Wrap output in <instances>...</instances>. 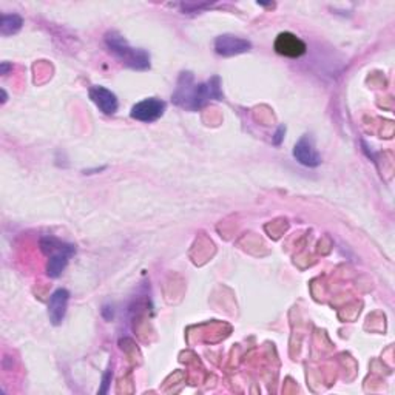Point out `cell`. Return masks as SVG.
Listing matches in <instances>:
<instances>
[{
  "mask_svg": "<svg viewBox=\"0 0 395 395\" xmlns=\"http://www.w3.org/2000/svg\"><path fill=\"white\" fill-rule=\"evenodd\" d=\"M221 79L213 76L202 84H196L192 73H181L175 92H173L171 101L181 109L198 111L204 109L212 101H221Z\"/></svg>",
  "mask_w": 395,
  "mask_h": 395,
  "instance_id": "obj_1",
  "label": "cell"
},
{
  "mask_svg": "<svg viewBox=\"0 0 395 395\" xmlns=\"http://www.w3.org/2000/svg\"><path fill=\"white\" fill-rule=\"evenodd\" d=\"M105 45L118 59L128 68L133 70H148L150 68V54L142 48L131 47L127 39H123L119 32L110 31L105 35Z\"/></svg>",
  "mask_w": 395,
  "mask_h": 395,
  "instance_id": "obj_2",
  "label": "cell"
},
{
  "mask_svg": "<svg viewBox=\"0 0 395 395\" xmlns=\"http://www.w3.org/2000/svg\"><path fill=\"white\" fill-rule=\"evenodd\" d=\"M40 250L49 258L47 274L51 278H57L62 275V272L67 267L70 258L76 253V247L57 240V238L45 236L40 240Z\"/></svg>",
  "mask_w": 395,
  "mask_h": 395,
  "instance_id": "obj_3",
  "label": "cell"
},
{
  "mask_svg": "<svg viewBox=\"0 0 395 395\" xmlns=\"http://www.w3.org/2000/svg\"><path fill=\"white\" fill-rule=\"evenodd\" d=\"M164 111H166V102L161 101V99L156 97H148L144 99V101L138 102L136 105H133L131 109V118L139 121V122H154L158 121Z\"/></svg>",
  "mask_w": 395,
  "mask_h": 395,
  "instance_id": "obj_4",
  "label": "cell"
},
{
  "mask_svg": "<svg viewBox=\"0 0 395 395\" xmlns=\"http://www.w3.org/2000/svg\"><path fill=\"white\" fill-rule=\"evenodd\" d=\"M274 48L278 54H281L284 57H291V59H296V57L304 56L308 49L306 44H304L298 36H295L293 32H287V31L278 35V37L275 39Z\"/></svg>",
  "mask_w": 395,
  "mask_h": 395,
  "instance_id": "obj_5",
  "label": "cell"
},
{
  "mask_svg": "<svg viewBox=\"0 0 395 395\" xmlns=\"http://www.w3.org/2000/svg\"><path fill=\"white\" fill-rule=\"evenodd\" d=\"M293 158L298 161L301 166L306 167H318L321 164V156L317 152L315 142L309 135H304L293 147Z\"/></svg>",
  "mask_w": 395,
  "mask_h": 395,
  "instance_id": "obj_6",
  "label": "cell"
},
{
  "mask_svg": "<svg viewBox=\"0 0 395 395\" xmlns=\"http://www.w3.org/2000/svg\"><path fill=\"white\" fill-rule=\"evenodd\" d=\"M250 48L252 44L249 40L235 35H222L215 40V51L224 57L247 53Z\"/></svg>",
  "mask_w": 395,
  "mask_h": 395,
  "instance_id": "obj_7",
  "label": "cell"
},
{
  "mask_svg": "<svg viewBox=\"0 0 395 395\" xmlns=\"http://www.w3.org/2000/svg\"><path fill=\"white\" fill-rule=\"evenodd\" d=\"M90 99H92L93 104L97 107L99 111H102L104 114H114L119 109V101L116 95L110 92L109 88L95 85L90 88Z\"/></svg>",
  "mask_w": 395,
  "mask_h": 395,
  "instance_id": "obj_8",
  "label": "cell"
},
{
  "mask_svg": "<svg viewBox=\"0 0 395 395\" xmlns=\"http://www.w3.org/2000/svg\"><path fill=\"white\" fill-rule=\"evenodd\" d=\"M68 301H70V292L67 289H57L51 296H49L48 317L54 326L62 324L65 314H67Z\"/></svg>",
  "mask_w": 395,
  "mask_h": 395,
  "instance_id": "obj_9",
  "label": "cell"
},
{
  "mask_svg": "<svg viewBox=\"0 0 395 395\" xmlns=\"http://www.w3.org/2000/svg\"><path fill=\"white\" fill-rule=\"evenodd\" d=\"M23 19L19 14H2V22H0V35L4 37L18 35L22 30Z\"/></svg>",
  "mask_w": 395,
  "mask_h": 395,
  "instance_id": "obj_10",
  "label": "cell"
},
{
  "mask_svg": "<svg viewBox=\"0 0 395 395\" xmlns=\"http://www.w3.org/2000/svg\"><path fill=\"white\" fill-rule=\"evenodd\" d=\"M110 380H111V370H109V372H107V374L104 375V380H102V389L99 391V394H105L107 391H109Z\"/></svg>",
  "mask_w": 395,
  "mask_h": 395,
  "instance_id": "obj_11",
  "label": "cell"
},
{
  "mask_svg": "<svg viewBox=\"0 0 395 395\" xmlns=\"http://www.w3.org/2000/svg\"><path fill=\"white\" fill-rule=\"evenodd\" d=\"M284 133H286V127L279 126V127H278V130H276V133H275V138H274V144H275V145H279V144H281Z\"/></svg>",
  "mask_w": 395,
  "mask_h": 395,
  "instance_id": "obj_12",
  "label": "cell"
},
{
  "mask_svg": "<svg viewBox=\"0 0 395 395\" xmlns=\"http://www.w3.org/2000/svg\"><path fill=\"white\" fill-rule=\"evenodd\" d=\"M11 68V65L8 62H2V74H8V70Z\"/></svg>",
  "mask_w": 395,
  "mask_h": 395,
  "instance_id": "obj_13",
  "label": "cell"
},
{
  "mask_svg": "<svg viewBox=\"0 0 395 395\" xmlns=\"http://www.w3.org/2000/svg\"><path fill=\"white\" fill-rule=\"evenodd\" d=\"M2 102H6V93H5V90H2Z\"/></svg>",
  "mask_w": 395,
  "mask_h": 395,
  "instance_id": "obj_14",
  "label": "cell"
}]
</instances>
